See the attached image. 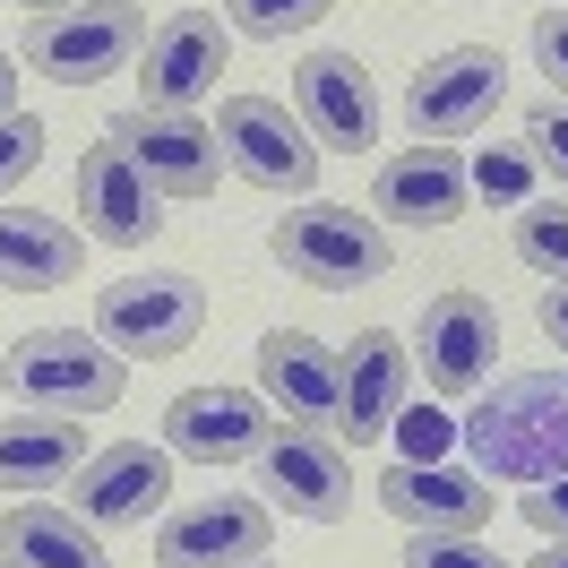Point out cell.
<instances>
[{"label": "cell", "mask_w": 568, "mask_h": 568, "mask_svg": "<svg viewBox=\"0 0 568 568\" xmlns=\"http://www.w3.org/2000/svg\"><path fill=\"white\" fill-rule=\"evenodd\" d=\"M483 483H551L568 474V371H517L457 423Z\"/></svg>", "instance_id": "cell-1"}, {"label": "cell", "mask_w": 568, "mask_h": 568, "mask_svg": "<svg viewBox=\"0 0 568 568\" xmlns=\"http://www.w3.org/2000/svg\"><path fill=\"white\" fill-rule=\"evenodd\" d=\"M9 405H27V414H61V423H87V414H112L121 388H130V371L112 354L104 336H78V327H36V336H18L9 354Z\"/></svg>", "instance_id": "cell-2"}, {"label": "cell", "mask_w": 568, "mask_h": 568, "mask_svg": "<svg viewBox=\"0 0 568 568\" xmlns=\"http://www.w3.org/2000/svg\"><path fill=\"white\" fill-rule=\"evenodd\" d=\"M146 9L139 0H78V9H43L27 18V70L52 78V87H95V78H121L146 52Z\"/></svg>", "instance_id": "cell-3"}, {"label": "cell", "mask_w": 568, "mask_h": 568, "mask_svg": "<svg viewBox=\"0 0 568 568\" xmlns=\"http://www.w3.org/2000/svg\"><path fill=\"white\" fill-rule=\"evenodd\" d=\"M267 250H276V267L284 276H302V284H320V293H345V284H379L396 267V242L371 224V215L354 207H293L276 215V233H267Z\"/></svg>", "instance_id": "cell-4"}, {"label": "cell", "mask_w": 568, "mask_h": 568, "mask_svg": "<svg viewBox=\"0 0 568 568\" xmlns=\"http://www.w3.org/2000/svg\"><path fill=\"white\" fill-rule=\"evenodd\" d=\"M199 327H207V284L181 276V267H155V276H121L95 293V336H104L112 354H190L199 345Z\"/></svg>", "instance_id": "cell-5"}, {"label": "cell", "mask_w": 568, "mask_h": 568, "mask_svg": "<svg viewBox=\"0 0 568 568\" xmlns=\"http://www.w3.org/2000/svg\"><path fill=\"white\" fill-rule=\"evenodd\" d=\"M215 146H224V164H233L250 190H276V199H302V190L320 181V139H311L302 112H284L276 95H224Z\"/></svg>", "instance_id": "cell-6"}, {"label": "cell", "mask_w": 568, "mask_h": 568, "mask_svg": "<svg viewBox=\"0 0 568 568\" xmlns=\"http://www.w3.org/2000/svg\"><path fill=\"white\" fill-rule=\"evenodd\" d=\"M258 491H267V508H284V517H302V526H336V517H354V465H345V448L327 439V430L311 423H284L258 439Z\"/></svg>", "instance_id": "cell-7"}, {"label": "cell", "mask_w": 568, "mask_h": 568, "mask_svg": "<svg viewBox=\"0 0 568 568\" xmlns=\"http://www.w3.org/2000/svg\"><path fill=\"white\" fill-rule=\"evenodd\" d=\"M508 95V61H499L491 43H448L439 61H423V78L405 87V130L414 139H465V130H483Z\"/></svg>", "instance_id": "cell-8"}, {"label": "cell", "mask_w": 568, "mask_h": 568, "mask_svg": "<svg viewBox=\"0 0 568 568\" xmlns=\"http://www.w3.org/2000/svg\"><path fill=\"white\" fill-rule=\"evenodd\" d=\"M104 139L121 146V155H130L164 199H207L215 173H224V146H215V130L199 121V112H155V104H139V112H112Z\"/></svg>", "instance_id": "cell-9"}, {"label": "cell", "mask_w": 568, "mask_h": 568, "mask_svg": "<svg viewBox=\"0 0 568 568\" xmlns=\"http://www.w3.org/2000/svg\"><path fill=\"white\" fill-rule=\"evenodd\" d=\"M233 61V27L215 18V9H173L139 52V87L155 112H190L215 95V78Z\"/></svg>", "instance_id": "cell-10"}, {"label": "cell", "mask_w": 568, "mask_h": 568, "mask_svg": "<svg viewBox=\"0 0 568 568\" xmlns=\"http://www.w3.org/2000/svg\"><path fill=\"white\" fill-rule=\"evenodd\" d=\"M78 233L104 250H146L164 233V190L121 155V146H87V164H78Z\"/></svg>", "instance_id": "cell-11"}, {"label": "cell", "mask_w": 568, "mask_h": 568, "mask_svg": "<svg viewBox=\"0 0 568 568\" xmlns=\"http://www.w3.org/2000/svg\"><path fill=\"white\" fill-rule=\"evenodd\" d=\"M78 483V517L95 534H121V526H146L164 491H173V448H146V439H112L70 474Z\"/></svg>", "instance_id": "cell-12"}, {"label": "cell", "mask_w": 568, "mask_h": 568, "mask_svg": "<svg viewBox=\"0 0 568 568\" xmlns=\"http://www.w3.org/2000/svg\"><path fill=\"white\" fill-rule=\"evenodd\" d=\"M293 104H302V130L320 139V155H362V146H379V87L362 70L354 52H311L302 70H293Z\"/></svg>", "instance_id": "cell-13"}, {"label": "cell", "mask_w": 568, "mask_h": 568, "mask_svg": "<svg viewBox=\"0 0 568 568\" xmlns=\"http://www.w3.org/2000/svg\"><path fill=\"white\" fill-rule=\"evenodd\" d=\"M267 534H276V517H267V499H199V508H181V517H164V534H155V568H242V560H267Z\"/></svg>", "instance_id": "cell-14"}, {"label": "cell", "mask_w": 568, "mask_h": 568, "mask_svg": "<svg viewBox=\"0 0 568 568\" xmlns=\"http://www.w3.org/2000/svg\"><path fill=\"white\" fill-rule=\"evenodd\" d=\"M267 396L250 388H181L164 405V448L190 465H242L258 457V439H267Z\"/></svg>", "instance_id": "cell-15"}, {"label": "cell", "mask_w": 568, "mask_h": 568, "mask_svg": "<svg viewBox=\"0 0 568 568\" xmlns=\"http://www.w3.org/2000/svg\"><path fill=\"white\" fill-rule=\"evenodd\" d=\"M405 396H414V354H405V336H396V327H362L354 345H345L336 430H345L354 448H371V439H388V430H396Z\"/></svg>", "instance_id": "cell-16"}, {"label": "cell", "mask_w": 568, "mask_h": 568, "mask_svg": "<svg viewBox=\"0 0 568 568\" xmlns=\"http://www.w3.org/2000/svg\"><path fill=\"white\" fill-rule=\"evenodd\" d=\"M465 199H474V173H465L457 146H439V139H414L405 155H388V164H379V181H371V207L396 215V224H414V233L457 224Z\"/></svg>", "instance_id": "cell-17"}, {"label": "cell", "mask_w": 568, "mask_h": 568, "mask_svg": "<svg viewBox=\"0 0 568 568\" xmlns=\"http://www.w3.org/2000/svg\"><path fill=\"white\" fill-rule=\"evenodd\" d=\"M258 396H267V405H284V423L336 430L345 354H327L311 327H267V336H258Z\"/></svg>", "instance_id": "cell-18"}, {"label": "cell", "mask_w": 568, "mask_h": 568, "mask_svg": "<svg viewBox=\"0 0 568 568\" xmlns=\"http://www.w3.org/2000/svg\"><path fill=\"white\" fill-rule=\"evenodd\" d=\"M491 354H499V311L483 293L448 284V293L423 311V379L439 396H474L491 379Z\"/></svg>", "instance_id": "cell-19"}, {"label": "cell", "mask_w": 568, "mask_h": 568, "mask_svg": "<svg viewBox=\"0 0 568 568\" xmlns=\"http://www.w3.org/2000/svg\"><path fill=\"white\" fill-rule=\"evenodd\" d=\"M379 508H388L405 534H483L499 491L483 474H448V465H405L396 457L388 474H379Z\"/></svg>", "instance_id": "cell-20"}, {"label": "cell", "mask_w": 568, "mask_h": 568, "mask_svg": "<svg viewBox=\"0 0 568 568\" xmlns=\"http://www.w3.org/2000/svg\"><path fill=\"white\" fill-rule=\"evenodd\" d=\"M78 242L61 215L43 207H9L0 199V284L9 293H52V284H78Z\"/></svg>", "instance_id": "cell-21"}, {"label": "cell", "mask_w": 568, "mask_h": 568, "mask_svg": "<svg viewBox=\"0 0 568 568\" xmlns=\"http://www.w3.org/2000/svg\"><path fill=\"white\" fill-rule=\"evenodd\" d=\"M0 551L18 568H112L95 526H87L78 508H52V499H18V508L0 517Z\"/></svg>", "instance_id": "cell-22"}, {"label": "cell", "mask_w": 568, "mask_h": 568, "mask_svg": "<svg viewBox=\"0 0 568 568\" xmlns=\"http://www.w3.org/2000/svg\"><path fill=\"white\" fill-rule=\"evenodd\" d=\"M78 465H87V430L61 414H27V423H0V491H61Z\"/></svg>", "instance_id": "cell-23"}, {"label": "cell", "mask_w": 568, "mask_h": 568, "mask_svg": "<svg viewBox=\"0 0 568 568\" xmlns=\"http://www.w3.org/2000/svg\"><path fill=\"white\" fill-rule=\"evenodd\" d=\"M517 258H526L534 276H551V284H568V207L560 199H534V207H517Z\"/></svg>", "instance_id": "cell-24"}, {"label": "cell", "mask_w": 568, "mask_h": 568, "mask_svg": "<svg viewBox=\"0 0 568 568\" xmlns=\"http://www.w3.org/2000/svg\"><path fill=\"white\" fill-rule=\"evenodd\" d=\"M336 0H224V27L250 43H284V36H311Z\"/></svg>", "instance_id": "cell-25"}, {"label": "cell", "mask_w": 568, "mask_h": 568, "mask_svg": "<svg viewBox=\"0 0 568 568\" xmlns=\"http://www.w3.org/2000/svg\"><path fill=\"white\" fill-rule=\"evenodd\" d=\"M405 568H508V560H499L483 534H414V542H405Z\"/></svg>", "instance_id": "cell-26"}, {"label": "cell", "mask_w": 568, "mask_h": 568, "mask_svg": "<svg viewBox=\"0 0 568 568\" xmlns=\"http://www.w3.org/2000/svg\"><path fill=\"white\" fill-rule=\"evenodd\" d=\"M43 146H52V130H43L36 112H9V121H0V199L43 164Z\"/></svg>", "instance_id": "cell-27"}, {"label": "cell", "mask_w": 568, "mask_h": 568, "mask_svg": "<svg viewBox=\"0 0 568 568\" xmlns=\"http://www.w3.org/2000/svg\"><path fill=\"white\" fill-rule=\"evenodd\" d=\"M396 439H405V465H439V448L457 439V423H448L439 405H405V414H396Z\"/></svg>", "instance_id": "cell-28"}, {"label": "cell", "mask_w": 568, "mask_h": 568, "mask_svg": "<svg viewBox=\"0 0 568 568\" xmlns=\"http://www.w3.org/2000/svg\"><path fill=\"white\" fill-rule=\"evenodd\" d=\"M517 517H526L542 542H568V474H551V483H526Z\"/></svg>", "instance_id": "cell-29"}, {"label": "cell", "mask_w": 568, "mask_h": 568, "mask_svg": "<svg viewBox=\"0 0 568 568\" xmlns=\"http://www.w3.org/2000/svg\"><path fill=\"white\" fill-rule=\"evenodd\" d=\"M526 146H534V164H551V173H560V190H568V104H560V95H551V104H534Z\"/></svg>", "instance_id": "cell-30"}, {"label": "cell", "mask_w": 568, "mask_h": 568, "mask_svg": "<svg viewBox=\"0 0 568 568\" xmlns=\"http://www.w3.org/2000/svg\"><path fill=\"white\" fill-rule=\"evenodd\" d=\"M526 43H534V70L551 78V87H560V104H568V9H542Z\"/></svg>", "instance_id": "cell-31"}, {"label": "cell", "mask_w": 568, "mask_h": 568, "mask_svg": "<svg viewBox=\"0 0 568 568\" xmlns=\"http://www.w3.org/2000/svg\"><path fill=\"white\" fill-rule=\"evenodd\" d=\"M474 190H483V199H508V207H526V155H483V164H474Z\"/></svg>", "instance_id": "cell-32"}, {"label": "cell", "mask_w": 568, "mask_h": 568, "mask_svg": "<svg viewBox=\"0 0 568 568\" xmlns=\"http://www.w3.org/2000/svg\"><path fill=\"white\" fill-rule=\"evenodd\" d=\"M534 320H542V336L568 354V284H542V302H534Z\"/></svg>", "instance_id": "cell-33"}, {"label": "cell", "mask_w": 568, "mask_h": 568, "mask_svg": "<svg viewBox=\"0 0 568 568\" xmlns=\"http://www.w3.org/2000/svg\"><path fill=\"white\" fill-rule=\"evenodd\" d=\"M18 112V70H9V52H0V121Z\"/></svg>", "instance_id": "cell-34"}, {"label": "cell", "mask_w": 568, "mask_h": 568, "mask_svg": "<svg viewBox=\"0 0 568 568\" xmlns=\"http://www.w3.org/2000/svg\"><path fill=\"white\" fill-rule=\"evenodd\" d=\"M526 568H568V542H542V551H534Z\"/></svg>", "instance_id": "cell-35"}, {"label": "cell", "mask_w": 568, "mask_h": 568, "mask_svg": "<svg viewBox=\"0 0 568 568\" xmlns=\"http://www.w3.org/2000/svg\"><path fill=\"white\" fill-rule=\"evenodd\" d=\"M18 9H36V18H43V9H78V0H18Z\"/></svg>", "instance_id": "cell-36"}, {"label": "cell", "mask_w": 568, "mask_h": 568, "mask_svg": "<svg viewBox=\"0 0 568 568\" xmlns=\"http://www.w3.org/2000/svg\"><path fill=\"white\" fill-rule=\"evenodd\" d=\"M242 568H276V560H242Z\"/></svg>", "instance_id": "cell-37"}, {"label": "cell", "mask_w": 568, "mask_h": 568, "mask_svg": "<svg viewBox=\"0 0 568 568\" xmlns=\"http://www.w3.org/2000/svg\"><path fill=\"white\" fill-rule=\"evenodd\" d=\"M0 568H18V560H9V551H0Z\"/></svg>", "instance_id": "cell-38"}]
</instances>
